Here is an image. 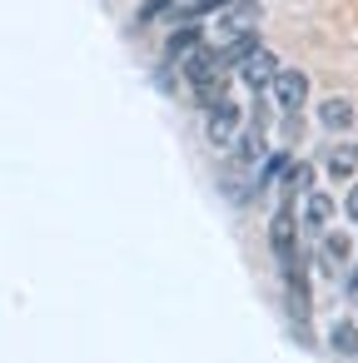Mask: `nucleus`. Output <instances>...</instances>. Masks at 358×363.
<instances>
[{
  "mask_svg": "<svg viewBox=\"0 0 358 363\" xmlns=\"http://www.w3.org/2000/svg\"><path fill=\"white\" fill-rule=\"evenodd\" d=\"M174 70H179V80L189 85V95L199 100V110H204V105H214V100L229 90V65L219 60V50H214V45L189 50V55H184Z\"/></svg>",
  "mask_w": 358,
  "mask_h": 363,
  "instance_id": "obj_1",
  "label": "nucleus"
},
{
  "mask_svg": "<svg viewBox=\"0 0 358 363\" xmlns=\"http://www.w3.org/2000/svg\"><path fill=\"white\" fill-rule=\"evenodd\" d=\"M239 130H244V105L224 90L214 105H204V135H209V145L214 150H229L234 140H239Z\"/></svg>",
  "mask_w": 358,
  "mask_h": 363,
  "instance_id": "obj_2",
  "label": "nucleus"
},
{
  "mask_svg": "<svg viewBox=\"0 0 358 363\" xmlns=\"http://www.w3.org/2000/svg\"><path fill=\"white\" fill-rule=\"evenodd\" d=\"M269 249H274L279 264H289V259L303 254V249H298V204H284V199H279V209H274V219H269Z\"/></svg>",
  "mask_w": 358,
  "mask_h": 363,
  "instance_id": "obj_3",
  "label": "nucleus"
},
{
  "mask_svg": "<svg viewBox=\"0 0 358 363\" xmlns=\"http://www.w3.org/2000/svg\"><path fill=\"white\" fill-rule=\"evenodd\" d=\"M269 95H274L279 115H303V110H308V75H303V70H293V65H279V75H274Z\"/></svg>",
  "mask_w": 358,
  "mask_h": 363,
  "instance_id": "obj_4",
  "label": "nucleus"
},
{
  "mask_svg": "<svg viewBox=\"0 0 358 363\" xmlns=\"http://www.w3.org/2000/svg\"><path fill=\"white\" fill-rule=\"evenodd\" d=\"M279 274H284V289H289V313L303 323V318H308V308H313V289H308V259L298 254V259L279 264Z\"/></svg>",
  "mask_w": 358,
  "mask_h": 363,
  "instance_id": "obj_5",
  "label": "nucleus"
},
{
  "mask_svg": "<svg viewBox=\"0 0 358 363\" xmlns=\"http://www.w3.org/2000/svg\"><path fill=\"white\" fill-rule=\"evenodd\" d=\"M333 209H338V204H333L323 189H308V194L298 199V229H303V234H323V229L333 224Z\"/></svg>",
  "mask_w": 358,
  "mask_h": 363,
  "instance_id": "obj_6",
  "label": "nucleus"
},
{
  "mask_svg": "<svg viewBox=\"0 0 358 363\" xmlns=\"http://www.w3.org/2000/svg\"><path fill=\"white\" fill-rule=\"evenodd\" d=\"M274 75H279V55H274V50H264V45H259V50L239 65V80H244L254 95H264V90L274 85Z\"/></svg>",
  "mask_w": 358,
  "mask_h": 363,
  "instance_id": "obj_7",
  "label": "nucleus"
},
{
  "mask_svg": "<svg viewBox=\"0 0 358 363\" xmlns=\"http://www.w3.org/2000/svg\"><path fill=\"white\" fill-rule=\"evenodd\" d=\"M199 45H204V26H199V21H179L174 35L164 40V65H179V60H184L189 50H199Z\"/></svg>",
  "mask_w": 358,
  "mask_h": 363,
  "instance_id": "obj_8",
  "label": "nucleus"
},
{
  "mask_svg": "<svg viewBox=\"0 0 358 363\" xmlns=\"http://www.w3.org/2000/svg\"><path fill=\"white\" fill-rule=\"evenodd\" d=\"M254 21H259V0H234V6L219 11V30H224V40H229V35H249Z\"/></svg>",
  "mask_w": 358,
  "mask_h": 363,
  "instance_id": "obj_9",
  "label": "nucleus"
},
{
  "mask_svg": "<svg viewBox=\"0 0 358 363\" xmlns=\"http://www.w3.org/2000/svg\"><path fill=\"white\" fill-rule=\"evenodd\" d=\"M353 174H358V145L353 140H338L328 150V179L333 184H353Z\"/></svg>",
  "mask_w": 358,
  "mask_h": 363,
  "instance_id": "obj_10",
  "label": "nucleus"
},
{
  "mask_svg": "<svg viewBox=\"0 0 358 363\" xmlns=\"http://www.w3.org/2000/svg\"><path fill=\"white\" fill-rule=\"evenodd\" d=\"M318 125H323L328 135H343V130H353V100H343V95H328V100L318 105Z\"/></svg>",
  "mask_w": 358,
  "mask_h": 363,
  "instance_id": "obj_11",
  "label": "nucleus"
},
{
  "mask_svg": "<svg viewBox=\"0 0 358 363\" xmlns=\"http://www.w3.org/2000/svg\"><path fill=\"white\" fill-rule=\"evenodd\" d=\"M308 189H313V164H303V160H298V164H289V169H284V179H279V199H284V204H298Z\"/></svg>",
  "mask_w": 358,
  "mask_h": 363,
  "instance_id": "obj_12",
  "label": "nucleus"
},
{
  "mask_svg": "<svg viewBox=\"0 0 358 363\" xmlns=\"http://www.w3.org/2000/svg\"><path fill=\"white\" fill-rule=\"evenodd\" d=\"M318 259H323V269L348 264V259H353V239H348L343 229H323V234H318Z\"/></svg>",
  "mask_w": 358,
  "mask_h": 363,
  "instance_id": "obj_13",
  "label": "nucleus"
},
{
  "mask_svg": "<svg viewBox=\"0 0 358 363\" xmlns=\"http://www.w3.org/2000/svg\"><path fill=\"white\" fill-rule=\"evenodd\" d=\"M328 343H333L338 358H358V323H353V318H338V323L328 328Z\"/></svg>",
  "mask_w": 358,
  "mask_h": 363,
  "instance_id": "obj_14",
  "label": "nucleus"
},
{
  "mask_svg": "<svg viewBox=\"0 0 358 363\" xmlns=\"http://www.w3.org/2000/svg\"><path fill=\"white\" fill-rule=\"evenodd\" d=\"M169 11H179V0H140V11H135V30H150L155 21H164Z\"/></svg>",
  "mask_w": 358,
  "mask_h": 363,
  "instance_id": "obj_15",
  "label": "nucleus"
},
{
  "mask_svg": "<svg viewBox=\"0 0 358 363\" xmlns=\"http://www.w3.org/2000/svg\"><path fill=\"white\" fill-rule=\"evenodd\" d=\"M234 0H179V21H204V16H219Z\"/></svg>",
  "mask_w": 358,
  "mask_h": 363,
  "instance_id": "obj_16",
  "label": "nucleus"
},
{
  "mask_svg": "<svg viewBox=\"0 0 358 363\" xmlns=\"http://www.w3.org/2000/svg\"><path fill=\"white\" fill-rule=\"evenodd\" d=\"M343 214H348V224H358V179H353L348 194H343Z\"/></svg>",
  "mask_w": 358,
  "mask_h": 363,
  "instance_id": "obj_17",
  "label": "nucleus"
},
{
  "mask_svg": "<svg viewBox=\"0 0 358 363\" xmlns=\"http://www.w3.org/2000/svg\"><path fill=\"white\" fill-rule=\"evenodd\" d=\"M348 303H358V269L348 274Z\"/></svg>",
  "mask_w": 358,
  "mask_h": 363,
  "instance_id": "obj_18",
  "label": "nucleus"
}]
</instances>
